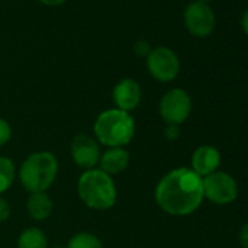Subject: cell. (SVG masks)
Returning <instances> with one entry per match:
<instances>
[{"instance_id": "cell-1", "label": "cell", "mask_w": 248, "mask_h": 248, "mask_svg": "<svg viewBox=\"0 0 248 248\" xmlns=\"http://www.w3.org/2000/svg\"><path fill=\"white\" fill-rule=\"evenodd\" d=\"M156 204L167 215L188 216L203 203V178L191 168L180 167L165 174L155 188Z\"/></svg>"}, {"instance_id": "cell-2", "label": "cell", "mask_w": 248, "mask_h": 248, "mask_svg": "<svg viewBox=\"0 0 248 248\" xmlns=\"http://www.w3.org/2000/svg\"><path fill=\"white\" fill-rule=\"evenodd\" d=\"M95 140L107 148L127 146L136 132V123L130 112L118 108L102 111L93 123Z\"/></svg>"}, {"instance_id": "cell-3", "label": "cell", "mask_w": 248, "mask_h": 248, "mask_svg": "<svg viewBox=\"0 0 248 248\" xmlns=\"http://www.w3.org/2000/svg\"><path fill=\"white\" fill-rule=\"evenodd\" d=\"M78 194L93 210H108L117 202V187L112 177L99 168L82 172L78 180Z\"/></svg>"}, {"instance_id": "cell-4", "label": "cell", "mask_w": 248, "mask_h": 248, "mask_svg": "<svg viewBox=\"0 0 248 248\" xmlns=\"http://www.w3.org/2000/svg\"><path fill=\"white\" fill-rule=\"evenodd\" d=\"M59 172V161L50 151L34 152L22 162L19 168V180L24 188L31 193L47 191L56 181Z\"/></svg>"}, {"instance_id": "cell-5", "label": "cell", "mask_w": 248, "mask_h": 248, "mask_svg": "<svg viewBox=\"0 0 248 248\" xmlns=\"http://www.w3.org/2000/svg\"><path fill=\"white\" fill-rule=\"evenodd\" d=\"M239 194V187L236 180L225 172L216 171L203 178V196L204 200L216 206H226L236 200Z\"/></svg>"}, {"instance_id": "cell-6", "label": "cell", "mask_w": 248, "mask_h": 248, "mask_svg": "<svg viewBox=\"0 0 248 248\" xmlns=\"http://www.w3.org/2000/svg\"><path fill=\"white\" fill-rule=\"evenodd\" d=\"M193 109V101L183 88L170 89L159 101V115L167 126H181Z\"/></svg>"}, {"instance_id": "cell-7", "label": "cell", "mask_w": 248, "mask_h": 248, "mask_svg": "<svg viewBox=\"0 0 248 248\" xmlns=\"http://www.w3.org/2000/svg\"><path fill=\"white\" fill-rule=\"evenodd\" d=\"M146 66L151 76L159 82H172L181 69L180 59L174 50L170 47L152 48L146 57Z\"/></svg>"}, {"instance_id": "cell-8", "label": "cell", "mask_w": 248, "mask_h": 248, "mask_svg": "<svg viewBox=\"0 0 248 248\" xmlns=\"http://www.w3.org/2000/svg\"><path fill=\"white\" fill-rule=\"evenodd\" d=\"M183 19L188 34L196 38L209 37L216 27V16L212 8L209 5L197 2V0L187 5Z\"/></svg>"}, {"instance_id": "cell-9", "label": "cell", "mask_w": 248, "mask_h": 248, "mask_svg": "<svg viewBox=\"0 0 248 248\" xmlns=\"http://www.w3.org/2000/svg\"><path fill=\"white\" fill-rule=\"evenodd\" d=\"M70 155L76 167L82 168L83 171H88L96 168L101 158V151L98 142L93 138L88 135H78L72 140Z\"/></svg>"}, {"instance_id": "cell-10", "label": "cell", "mask_w": 248, "mask_h": 248, "mask_svg": "<svg viewBox=\"0 0 248 248\" xmlns=\"http://www.w3.org/2000/svg\"><path fill=\"white\" fill-rule=\"evenodd\" d=\"M112 101L115 108L126 112H132L136 109L142 101V88L140 85L130 78L121 79L112 89Z\"/></svg>"}, {"instance_id": "cell-11", "label": "cell", "mask_w": 248, "mask_h": 248, "mask_svg": "<svg viewBox=\"0 0 248 248\" xmlns=\"http://www.w3.org/2000/svg\"><path fill=\"white\" fill-rule=\"evenodd\" d=\"M222 155L217 148L212 145L199 146L191 155V170L202 178L219 171Z\"/></svg>"}, {"instance_id": "cell-12", "label": "cell", "mask_w": 248, "mask_h": 248, "mask_svg": "<svg viewBox=\"0 0 248 248\" xmlns=\"http://www.w3.org/2000/svg\"><path fill=\"white\" fill-rule=\"evenodd\" d=\"M130 154L124 148H108L105 152H101L98 168L108 175H117L129 167Z\"/></svg>"}, {"instance_id": "cell-13", "label": "cell", "mask_w": 248, "mask_h": 248, "mask_svg": "<svg viewBox=\"0 0 248 248\" xmlns=\"http://www.w3.org/2000/svg\"><path fill=\"white\" fill-rule=\"evenodd\" d=\"M53 200L50 199V196L47 194V191L43 193H31L28 200H27V210L28 215L34 219V220H46L51 216L53 213Z\"/></svg>"}, {"instance_id": "cell-14", "label": "cell", "mask_w": 248, "mask_h": 248, "mask_svg": "<svg viewBox=\"0 0 248 248\" xmlns=\"http://www.w3.org/2000/svg\"><path fill=\"white\" fill-rule=\"evenodd\" d=\"M18 248H48V239L43 229L27 228L18 238Z\"/></svg>"}, {"instance_id": "cell-15", "label": "cell", "mask_w": 248, "mask_h": 248, "mask_svg": "<svg viewBox=\"0 0 248 248\" xmlns=\"http://www.w3.org/2000/svg\"><path fill=\"white\" fill-rule=\"evenodd\" d=\"M15 177L16 170L14 161L6 156H0V196L12 187Z\"/></svg>"}, {"instance_id": "cell-16", "label": "cell", "mask_w": 248, "mask_h": 248, "mask_svg": "<svg viewBox=\"0 0 248 248\" xmlns=\"http://www.w3.org/2000/svg\"><path fill=\"white\" fill-rule=\"evenodd\" d=\"M66 248H104V245L96 235L91 232H78L69 239Z\"/></svg>"}, {"instance_id": "cell-17", "label": "cell", "mask_w": 248, "mask_h": 248, "mask_svg": "<svg viewBox=\"0 0 248 248\" xmlns=\"http://www.w3.org/2000/svg\"><path fill=\"white\" fill-rule=\"evenodd\" d=\"M12 138V127H11V124L0 117V148L5 146Z\"/></svg>"}, {"instance_id": "cell-18", "label": "cell", "mask_w": 248, "mask_h": 248, "mask_svg": "<svg viewBox=\"0 0 248 248\" xmlns=\"http://www.w3.org/2000/svg\"><path fill=\"white\" fill-rule=\"evenodd\" d=\"M133 50H135V54H136L138 57H148L149 53L152 51V48H151V46H149V43H148L146 40H139V41H136Z\"/></svg>"}, {"instance_id": "cell-19", "label": "cell", "mask_w": 248, "mask_h": 248, "mask_svg": "<svg viewBox=\"0 0 248 248\" xmlns=\"http://www.w3.org/2000/svg\"><path fill=\"white\" fill-rule=\"evenodd\" d=\"M164 136L167 140L170 142H174L177 140L180 136H181V130H180V126H167L165 130H164Z\"/></svg>"}, {"instance_id": "cell-20", "label": "cell", "mask_w": 248, "mask_h": 248, "mask_svg": "<svg viewBox=\"0 0 248 248\" xmlns=\"http://www.w3.org/2000/svg\"><path fill=\"white\" fill-rule=\"evenodd\" d=\"M9 216H11V206L2 196H0V223L6 222Z\"/></svg>"}, {"instance_id": "cell-21", "label": "cell", "mask_w": 248, "mask_h": 248, "mask_svg": "<svg viewBox=\"0 0 248 248\" xmlns=\"http://www.w3.org/2000/svg\"><path fill=\"white\" fill-rule=\"evenodd\" d=\"M239 244L242 248H248V222H245L241 229H239V235H238Z\"/></svg>"}, {"instance_id": "cell-22", "label": "cell", "mask_w": 248, "mask_h": 248, "mask_svg": "<svg viewBox=\"0 0 248 248\" xmlns=\"http://www.w3.org/2000/svg\"><path fill=\"white\" fill-rule=\"evenodd\" d=\"M241 28H242V31H244V34L248 37V9L244 12V15H242V18H241Z\"/></svg>"}, {"instance_id": "cell-23", "label": "cell", "mask_w": 248, "mask_h": 248, "mask_svg": "<svg viewBox=\"0 0 248 248\" xmlns=\"http://www.w3.org/2000/svg\"><path fill=\"white\" fill-rule=\"evenodd\" d=\"M43 5H47V6H60L63 5L66 0H38Z\"/></svg>"}, {"instance_id": "cell-24", "label": "cell", "mask_w": 248, "mask_h": 248, "mask_svg": "<svg viewBox=\"0 0 248 248\" xmlns=\"http://www.w3.org/2000/svg\"><path fill=\"white\" fill-rule=\"evenodd\" d=\"M197 2H200V3H204V5H209L212 0H197Z\"/></svg>"}, {"instance_id": "cell-25", "label": "cell", "mask_w": 248, "mask_h": 248, "mask_svg": "<svg viewBox=\"0 0 248 248\" xmlns=\"http://www.w3.org/2000/svg\"><path fill=\"white\" fill-rule=\"evenodd\" d=\"M53 248H66V247H62V245H56V247H53Z\"/></svg>"}]
</instances>
